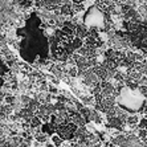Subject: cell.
<instances>
[{
    "instance_id": "ba28073f",
    "label": "cell",
    "mask_w": 147,
    "mask_h": 147,
    "mask_svg": "<svg viewBox=\"0 0 147 147\" xmlns=\"http://www.w3.org/2000/svg\"><path fill=\"white\" fill-rule=\"evenodd\" d=\"M40 105H41V103H40V101H38L37 98H33V99L31 98V99H29V102L27 103V107H28V109H31L32 111L34 113V111L38 109V106H40Z\"/></svg>"
},
{
    "instance_id": "8fae6325",
    "label": "cell",
    "mask_w": 147,
    "mask_h": 147,
    "mask_svg": "<svg viewBox=\"0 0 147 147\" xmlns=\"http://www.w3.org/2000/svg\"><path fill=\"white\" fill-rule=\"evenodd\" d=\"M52 137V144H55V146H61L62 144V138L60 137V135H55V134H53V135H51Z\"/></svg>"
},
{
    "instance_id": "52a82bcc",
    "label": "cell",
    "mask_w": 147,
    "mask_h": 147,
    "mask_svg": "<svg viewBox=\"0 0 147 147\" xmlns=\"http://www.w3.org/2000/svg\"><path fill=\"white\" fill-rule=\"evenodd\" d=\"M70 121H72L73 123H76L77 126H85L86 123L89 122V121L85 119V118L81 115V113H77V111H76L73 115H70Z\"/></svg>"
},
{
    "instance_id": "8992f818",
    "label": "cell",
    "mask_w": 147,
    "mask_h": 147,
    "mask_svg": "<svg viewBox=\"0 0 147 147\" xmlns=\"http://www.w3.org/2000/svg\"><path fill=\"white\" fill-rule=\"evenodd\" d=\"M76 36L80 38H85L88 36V25L85 23H77L76 24Z\"/></svg>"
},
{
    "instance_id": "7a4b0ae2",
    "label": "cell",
    "mask_w": 147,
    "mask_h": 147,
    "mask_svg": "<svg viewBox=\"0 0 147 147\" xmlns=\"http://www.w3.org/2000/svg\"><path fill=\"white\" fill-rule=\"evenodd\" d=\"M103 21H105L103 11L99 7H97V5H92L85 13V16H84V23L88 27H97L99 29H102Z\"/></svg>"
},
{
    "instance_id": "277c9868",
    "label": "cell",
    "mask_w": 147,
    "mask_h": 147,
    "mask_svg": "<svg viewBox=\"0 0 147 147\" xmlns=\"http://www.w3.org/2000/svg\"><path fill=\"white\" fill-rule=\"evenodd\" d=\"M77 127L78 126L73 122H65V123H62V125H60V126H57L56 133L62 138V140H73Z\"/></svg>"
},
{
    "instance_id": "4fadbf2b",
    "label": "cell",
    "mask_w": 147,
    "mask_h": 147,
    "mask_svg": "<svg viewBox=\"0 0 147 147\" xmlns=\"http://www.w3.org/2000/svg\"><path fill=\"white\" fill-rule=\"evenodd\" d=\"M138 129H147V118H142L138 121Z\"/></svg>"
},
{
    "instance_id": "7c38bea8",
    "label": "cell",
    "mask_w": 147,
    "mask_h": 147,
    "mask_svg": "<svg viewBox=\"0 0 147 147\" xmlns=\"http://www.w3.org/2000/svg\"><path fill=\"white\" fill-rule=\"evenodd\" d=\"M138 90H139V94L143 97V98H147V86L146 85L138 86Z\"/></svg>"
},
{
    "instance_id": "5bb4252c",
    "label": "cell",
    "mask_w": 147,
    "mask_h": 147,
    "mask_svg": "<svg viewBox=\"0 0 147 147\" xmlns=\"http://www.w3.org/2000/svg\"><path fill=\"white\" fill-rule=\"evenodd\" d=\"M4 85H5V80H4L3 77H0V89L4 88Z\"/></svg>"
},
{
    "instance_id": "9c48e42d",
    "label": "cell",
    "mask_w": 147,
    "mask_h": 147,
    "mask_svg": "<svg viewBox=\"0 0 147 147\" xmlns=\"http://www.w3.org/2000/svg\"><path fill=\"white\" fill-rule=\"evenodd\" d=\"M70 44L73 45V48H74L76 51H78L82 45H84V42H82V38H80V37L76 36V37H73L72 40H70Z\"/></svg>"
},
{
    "instance_id": "6da1fadb",
    "label": "cell",
    "mask_w": 147,
    "mask_h": 147,
    "mask_svg": "<svg viewBox=\"0 0 147 147\" xmlns=\"http://www.w3.org/2000/svg\"><path fill=\"white\" fill-rule=\"evenodd\" d=\"M41 23L42 20L37 12H33L25 20L24 27L16 29V36L23 37L19 44L20 56L29 64H34L38 60V64L44 65L49 58V41L44 29H41Z\"/></svg>"
},
{
    "instance_id": "2e32d148",
    "label": "cell",
    "mask_w": 147,
    "mask_h": 147,
    "mask_svg": "<svg viewBox=\"0 0 147 147\" xmlns=\"http://www.w3.org/2000/svg\"><path fill=\"white\" fill-rule=\"evenodd\" d=\"M84 1H85V0H72V3H84Z\"/></svg>"
},
{
    "instance_id": "9a60e30c",
    "label": "cell",
    "mask_w": 147,
    "mask_h": 147,
    "mask_svg": "<svg viewBox=\"0 0 147 147\" xmlns=\"http://www.w3.org/2000/svg\"><path fill=\"white\" fill-rule=\"evenodd\" d=\"M49 92H51V93H57V89H56V88H53V86H51V88H49Z\"/></svg>"
},
{
    "instance_id": "3957f363",
    "label": "cell",
    "mask_w": 147,
    "mask_h": 147,
    "mask_svg": "<svg viewBox=\"0 0 147 147\" xmlns=\"http://www.w3.org/2000/svg\"><path fill=\"white\" fill-rule=\"evenodd\" d=\"M131 34V45H134L138 49H146L147 48V27L143 25L142 23L139 27L134 32H130Z\"/></svg>"
},
{
    "instance_id": "5b68a950",
    "label": "cell",
    "mask_w": 147,
    "mask_h": 147,
    "mask_svg": "<svg viewBox=\"0 0 147 147\" xmlns=\"http://www.w3.org/2000/svg\"><path fill=\"white\" fill-rule=\"evenodd\" d=\"M40 130L42 133H45L47 135H53L57 130V125H55L53 122L48 121V122H44V125H41L40 126Z\"/></svg>"
},
{
    "instance_id": "30bf717a",
    "label": "cell",
    "mask_w": 147,
    "mask_h": 147,
    "mask_svg": "<svg viewBox=\"0 0 147 147\" xmlns=\"http://www.w3.org/2000/svg\"><path fill=\"white\" fill-rule=\"evenodd\" d=\"M8 72H9V68H8V65L3 61V60H0V76L7 74Z\"/></svg>"
}]
</instances>
